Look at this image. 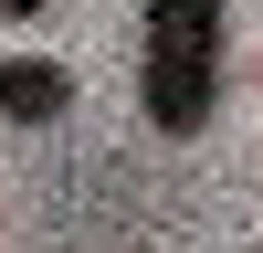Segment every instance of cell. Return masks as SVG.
Returning a JSON list of instances; mask_svg holds the SVG:
<instances>
[{
    "label": "cell",
    "mask_w": 263,
    "mask_h": 253,
    "mask_svg": "<svg viewBox=\"0 0 263 253\" xmlns=\"http://www.w3.org/2000/svg\"><path fill=\"white\" fill-rule=\"evenodd\" d=\"M63 105H74V74H63V63H42V53H0V116H11V127H53Z\"/></svg>",
    "instance_id": "cell-2"
},
{
    "label": "cell",
    "mask_w": 263,
    "mask_h": 253,
    "mask_svg": "<svg viewBox=\"0 0 263 253\" xmlns=\"http://www.w3.org/2000/svg\"><path fill=\"white\" fill-rule=\"evenodd\" d=\"M232 0H137V105L158 137H200L221 105Z\"/></svg>",
    "instance_id": "cell-1"
},
{
    "label": "cell",
    "mask_w": 263,
    "mask_h": 253,
    "mask_svg": "<svg viewBox=\"0 0 263 253\" xmlns=\"http://www.w3.org/2000/svg\"><path fill=\"white\" fill-rule=\"evenodd\" d=\"M42 11H53V0H0V21H42Z\"/></svg>",
    "instance_id": "cell-3"
}]
</instances>
